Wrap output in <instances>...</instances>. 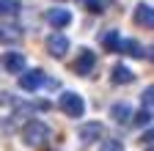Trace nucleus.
I'll use <instances>...</instances> for the list:
<instances>
[{"instance_id":"f257e3e1","label":"nucleus","mask_w":154,"mask_h":151,"mask_svg":"<svg viewBox=\"0 0 154 151\" xmlns=\"http://www.w3.org/2000/svg\"><path fill=\"white\" fill-rule=\"evenodd\" d=\"M58 107H61L63 116H69V118H80L83 113H85V99L80 96V93H74V91H63L61 99H58Z\"/></svg>"},{"instance_id":"f03ea898","label":"nucleus","mask_w":154,"mask_h":151,"mask_svg":"<svg viewBox=\"0 0 154 151\" xmlns=\"http://www.w3.org/2000/svg\"><path fill=\"white\" fill-rule=\"evenodd\" d=\"M22 137L28 146H44L50 140V126L44 121H28L22 126Z\"/></svg>"},{"instance_id":"7ed1b4c3","label":"nucleus","mask_w":154,"mask_h":151,"mask_svg":"<svg viewBox=\"0 0 154 151\" xmlns=\"http://www.w3.org/2000/svg\"><path fill=\"white\" fill-rule=\"evenodd\" d=\"M96 66V52L94 50H80L77 52V61H74V74H80V77H85V74H91Z\"/></svg>"},{"instance_id":"20e7f679","label":"nucleus","mask_w":154,"mask_h":151,"mask_svg":"<svg viewBox=\"0 0 154 151\" xmlns=\"http://www.w3.org/2000/svg\"><path fill=\"white\" fill-rule=\"evenodd\" d=\"M105 135V126L99 124V121H91V124H83L80 129H77V137H80V143L83 146H91L94 140H99Z\"/></svg>"},{"instance_id":"39448f33","label":"nucleus","mask_w":154,"mask_h":151,"mask_svg":"<svg viewBox=\"0 0 154 151\" xmlns=\"http://www.w3.org/2000/svg\"><path fill=\"white\" fill-rule=\"evenodd\" d=\"M0 66H3L6 71L22 74V71H25V55H22V52H14V50H8V52H3V58H0Z\"/></svg>"},{"instance_id":"423d86ee","label":"nucleus","mask_w":154,"mask_h":151,"mask_svg":"<svg viewBox=\"0 0 154 151\" xmlns=\"http://www.w3.org/2000/svg\"><path fill=\"white\" fill-rule=\"evenodd\" d=\"M47 52L52 55V58H63L66 55V50H69V39L63 33H52V36H47Z\"/></svg>"},{"instance_id":"0eeeda50","label":"nucleus","mask_w":154,"mask_h":151,"mask_svg":"<svg viewBox=\"0 0 154 151\" xmlns=\"http://www.w3.org/2000/svg\"><path fill=\"white\" fill-rule=\"evenodd\" d=\"M42 83H44V71L42 69H33V71H22V74H19V88H22V91L36 93Z\"/></svg>"},{"instance_id":"6e6552de","label":"nucleus","mask_w":154,"mask_h":151,"mask_svg":"<svg viewBox=\"0 0 154 151\" xmlns=\"http://www.w3.org/2000/svg\"><path fill=\"white\" fill-rule=\"evenodd\" d=\"M119 52L129 55V58H140V61H143V58H151V52L143 50L135 39H121V41H119Z\"/></svg>"},{"instance_id":"1a4fd4ad","label":"nucleus","mask_w":154,"mask_h":151,"mask_svg":"<svg viewBox=\"0 0 154 151\" xmlns=\"http://www.w3.org/2000/svg\"><path fill=\"white\" fill-rule=\"evenodd\" d=\"M22 28H19V25H8V22H3V25H0V41H3V44H19V41H22Z\"/></svg>"},{"instance_id":"9d476101","label":"nucleus","mask_w":154,"mask_h":151,"mask_svg":"<svg viewBox=\"0 0 154 151\" xmlns=\"http://www.w3.org/2000/svg\"><path fill=\"white\" fill-rule=\"evenodd\" d=\"M135 25H140V28H154L151 3H138V8H135Z\"/></svg>"},{"instance_id":"9b49d317","label":"nucleus","mask_w":154,"mask_h":151,"mask_svg":"<svg viewBox=\"0 0 154 151\" xmlns=\"http://www.w3.org/2000/svg\"><path fill=\"white\" fill-rule=\"evenodd\" d=\"M110 118H113L116 124H129V121H132V107H129L127 102H116V104L110 107Z\"/></svg>"},{"instance_id":"f8f14e48","label":"nucleus","mask_w":154,"mask_h":151,"mask_svg":"<svg viewBox=\"0 0 154 151\" xmlns=\"http://www.w3.org/2000/svg\"><path fill=\"white\" fill-rule=\"evenodd\" d=\"M47 22H50L52 28H66V25L72 22V14H69L66 8H50V11H47Z\"/></svg>"},{"instance_id":"ddd939ff","label":"nucleus","mask_w":154,"mask_h":151,"mask_svg":"<svg viewBox=\"0 0 154 151\" xmlns=\"http://www.w3.org/2000/svg\"><path fill=\"white\" fill-rule=\"evenodd\" d=\"M110 80L116 83V85H129L132 80H135V74H132V69H127V66H113V71H110Z\"/></svg>"},{"instance_id":"4468645a","label":"nucleus","mask_w":154,"mask_h":151,"mask_svg":"<svg viewBox=\"0 0 154 151\" xmlns=\"http://www.w3.org/2000/svg\"><path fill=\"white\" fill-rule=\"evenodd\" d=\"M119 41H121L119 30H107V33L102 36V44H105V50H107V52H119Z\"/></svg>"},{"instance_id":"2eb2a0df","label":"nucleus","mask_w":154,"mask_h":151,"mask_svg":"<svg viewBox=\"0 0 154 151\" xmlns=\"http://www.w3.org/2000/svg\"><path fill=\"white\" fill-rule=\"evenodd\" d=\"M19 6L17 0H0V17H17L19 14Z\"/></svg>"},{"instance_id":"dca6fc26","label":"nucleus","mask_w":154,"mask_h":151,"mask_svg":"<svg viewBox=\"0 0 154 151\" xmlns=\"http://www.w3.org/2000/svg\"><path fill=\"white\" fill-rule=\"evenodd\" d=\"M107 3H110V0H85V8H88L91 14H105Z\"/></svg>"},{"instance_id":"f3484780","label":"nucleus","mask_w":154,"mask_h":151,"mask_svg":"<svg viewBox=\"0 0 154 151\" xmlns=\"http://www.w3.org/2000/svg\"><path fill=\"white\" fill-rule=\"evenodd\" d=\"M99 151H124V143L116 140V137H107V140L99 146Z\"/></svg>"},{"instance_id":"a211bd4d","label":"nucleus","mask_w":154,"mask_h":151,"mask_svg":"<svg viewBox=\"0 0 154 151\" xmlns=\"http://www.w3.org/2000/svg\"><path fill=\"white\" fill-rule=\"evenodd\" d=\"M149 121H151V110H140L138 118H135V124H138V126H143V124H149Z\"/></svg>"}]
</instances>
